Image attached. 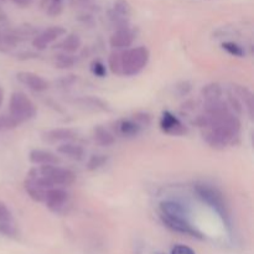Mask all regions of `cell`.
<instances>
[{"label":"cell","mask_w":254,"mask_h":254,"mask_svg":"<svg viewBox=\"0 0 254 254\" xmlns=\"http://www.w3.org/2000/svg\"><path fill=\"white\" fill-rule=\"evenodd\" d=\"M149 50L145 46L133 47L119 51L121 76L131 77L140 73L149 62Z\"/></svg>","instance_id":"6da1fadb"},{"label":"cell","mask_w":254,"mask_h":254,"mask_svg":"<svg viewBox=\"0 0 254 254\" xmlns=\"http://www.w3.org/2000/svg\"><path fill=\"white\" fill-rule=\"evenodd\" d=\"M29 175L42 179L52 188L54 186H69L76 181V174L73 171L57 166L56 164L35 166L29 171Z\"/></svg>","instance_id":"7a4b0ae2"},{"label":"cell","mask_w":254,"mask_h":254,"mask_svg":"<svg viewBox=\"0 0 254 254\" xmlns=\"http://www.w3.org/2000/svg\"><path fill=\"white\" fill-rule=\"evenodd\" d=\"M37 108L34 102L22 92H14L9 101V116L17 122V124L25 123L35 118Z\"/></svg>","instance_id":"3957f363"},{"label":"cell","mask_w":254,"mask_h":254,"mask_svg":"<svg viewBox=\"0 0 254 254\" xmlns=\"http://www.w3.org/2000/svg\"><path fill=\"white\" fill-rule=\"evenodd\" d=\"M195 192L197 193V196L203 202H206L210 207H212L221 217L225 218V220L228 217L227 206H226L225 200H223L222 193L217 189L212 188L207 184H196Z\"/></svg>","instance_id":"277c9868"},{"label":"cell","mask_w":254,"mask_h":254,"mask_svg":"<svg viewBox=\"0 0 254 254\" xmlns=\"http://www.w3.org/2000/svg\"><path fill=\"white\" fill-rule=\"evenodd\" d=\"M161 221L168 228L173 230L174 232L183 233V235L191 236L193 238L202 240L203 236L200 231L191 225L190 220L186 217H166V216H160Z\"/></svg>","instance_id":"5b68a950"},{"label":"cell","mask_w":254,"mask_h":254,"mask_svg":"<svg viewBox=\"0 0 254 254\" xmlns=\"http://www.w3.org/2000/svg\"><path fill=\"white\" fill-rule=\"evenodd\" d=\"M69 201V193L64 189L60 186H54L46 191L44 203H46L47 208L52 212H61L66 208Z\"/></svg>","instance_id":"8992f818"},{"label":"cell","mask_w":254,"mask_h":254,"mask_svg":"<svg viewBox=\"0 0 254 254\" xmlns=\"http://www.w3.org/2000/svg\"><path fill=\"white\" fill-rule=\"evenodd\" d=\"M67 34V30L62 26H51L44 30L32 39V47L36 50H45L50 45L56 42Z\"/></svg>","instance_id":"52a82bcc"},{"label":"cell","mask_w":254,"mask_h":254,"mask_svg":"<svg viewBox=\"0 0 254 254\" xmlns=\"http://www.w3.org/2000/svg\"><path fill=\"white\" fill-rule=\"evenodd\" d=\"M160 129L165 134L173 136L184 135L188 131L185 124L170 111H164L160 118Z\"/></svg>","instance_id":"ba28073f"},{"label":"cell","mask_w":254,"mask_h":254,"mask_svg":"<svg viewBox=\"0 0 254 254\" xmlns=\"http://www.w3.org/2000/svg\"><path fill=\"white\" fill-rule=\"evenodd\" d=\"M17 81L34 92H45L49 89V82L40 74L29 71H21L16 74Z\"/></svg>","instance_id":"9c48e42d"},{"label":"cell","mask_w":254,"mask_h":254,"mask_svg":"<svg viewBox=\"0 0 254 254\" xmlns=\"http://www.w3.org/2000/svg\"><path fill=\"white\" fill-rule=\"evenodd\" d=\"M134 39H135V34L130 27H119L109 39V45L114 50H126L131 46Z\"/></svg>","instance_id":"30bf717a"},{"label":"cell","mask_w":254,"mask_h":254,"mask_svg":"<svg viewBox=\"0 0 254 254\" xmlns=\"http://www.w3.org/2000/svg\"><path fill=\"white\" fill-rule=\"evenodd\" d=\"M160 216H166V217H186L189 218V210L185 205H183L179 201L166 200L161 201L160 206Z\"/></svg>","instance_id":"8fae6325"},{"label":"cell","mask_w":254,"mask_h":254,"mask_svg":"<svg viewBox=\"0 0 254 254\" xmlns=\"http://www.w3.org/2000/svg\"><path fill=\"white\" fill-rule=\"evenodd\" d=\"M77 138L76 131L69 128H56L46 131L44 134V140L49 144L64 143V141H72Z\"/></svg>","instance_id":"7c38bea8"},{"label":"cell","mask_w":254,"mask_h":254,"mask_svg":"<svg viewBox=\"0 0 254 254\" xmlns=\"http://www.w3.org/2000/svg\"><path fill=\"white\" fill-rule=\"evenodd\" d=\"M117 133L124 138H133L136 136L141 130V126L135 119H119L116 123Z\"/></svg>","instance_id":"4fadbf2b"},{"label":"cell","mask_w":254,"mask_h":254,"mask_svg":"<svg viewBox=\"0 0 254 254\" xmlns=\"http://www.w3.org/2000/svg\"><path fill=\"white\" fill-rule=\"evenodd\" d=\"M30 163L34 165H49V164H59L60 159L54 153L42 149H34L29 154Z\"/></svg>","instance_id":"5bb4252c"},{"label":"cell","mask_w":254,"mask_h":254,"mask_svg":"<svg viewBox=\"0 0 254 254\" xmlns=\"http://www.w3.org/2000/svg\"><path fill=\"white\" fill-rule=\"evenodd\" d=\"M82 41L81 37L76 34H68L64 35V37H62L61 41L57 42V45L55 47H57L59 50H61L62 52H67V54H73V52L78 51L79 47H81Z\"/></svg>","instance_id":"9a60e30c"},{"label":"cell","mask_w":254,"mask_h":254,"mask_svg":"<svg viewBox=\"0 0 254 254\" xmlns=\"http://www.w3.org/2000/svg\"><path fill=\"white\" fill-rule=\"evenodd\" d=\"M21 41L16 31L11 30H0V51L9 52L10 50L17 46Z\"/></svg>","instance_id":"2e32d148"},{"label":"cell","mask_w":254,"mask_h":254,"mask_svg":"<svg viewBox=\"0 0 254 254\" xmlns=\"http://www.w3.org/2000/svg\"><path fill=\"white\" fill-rule=\"evenodd\" d=\"M57 151L67 158L74 159V160H82L84 156V149L78 144H73L71 141H64L57 146Z\"/></svg>","instance_id":"e0dca14e"},{"label":"cell","mask_w":254,"mask_h":254,"mask_svg":"<svg viewBox=\"0 0 254 254\" xmlns=\"http://www.w3.org/2000/svg\"><path fill=\"white\" fill-rule=\"evenodd\" d=\"M93 139L101 146H111L116 143V136L102 126H97L93 129Z\"/></svg>","instance_id":"ac0fdd59"},{"label":"cell","mask_w":254,"mask_h":254,"mask_svg":"<svg viewBox=\"0 0 254 254\" xmlns=\"http://www.w3.org/2000/svg\"><path fill=\"white\" fill-rule=\"evenodd\" d=\"M236 96L240 98V101L242 102V104H245L246 108L248 109V113H250L251 118L253 116V93L251 92L250 88L247 87H243V86H236Z\"/></svg>","instance_id":"d6986e66"},{"label":"cell","mask_w":254,"mask_h":254,"mask_svg":"<svg viewBox=\"0 0 254 254\" xmlns=\"http://www.w3.org/2000/svg\"><path fill=\"white\" fill-rule=\"evenodd\" d=\"M77 103L82 104V106L87 107V108L93 109V111H108L109 109L106 102L97 98V97H83V98L78 99Z\"/></svg>","instance_id":"ffe728a7"},{"label":"cell","mask_w":254,"mask_h":254,"mask_svg":"<svg viewBox=\"0 0 254 254\" xmlns=\"http://www.w3.org/2000/svg\"><path fill=\"white\" fill-rule=\"evenodd\" d=\"M201 93L206 102L217 101V99H221V96H222V88L218 83H210L203 87Z\"/></svg>","instance_id":"44dd1931"},{"label":"cell","mask_w":254,"mask_h":254,"mask_svg":"<svg viewBox=\"0 0 254 254\" xmlns=\"http://www.w3.org/2000/svg\"><path fill=\"white\" fill-rule=\"evenodd\" d=\"M76 62V56H73L72 54H67V52H61L55 56V66L57 68H71Z\"/></svg>","instance_id":"7402d4cb"},{"label":"cell","mask_w":254,"mask_h":254,"mask_svg":"<svg viewBox=\"0 0 254 254\" xmlns=\"http://www.w3.org/2000/svg\"><path fill=\"white\" fill-rule=\"evenodd\" d=\"M41 7L50 16H57L62 11L64 0H41Z\"/></svg>","instance_id":"603a6c76"},{"label":"cell","mask_w":254,"mask_h":254,"mask_svg":"<svg viewBox=\"0 0 254 254\" xmlns=\"http://www.w3.org/2000/svg\"><path fill=\"white\" fill-rule=\"evenodd\" d=\"M108 161V156L103 155V154H94L89 158L88 163H87V169L89 171H96L98 169H101L102 166H104Z\"/></svg>","instance_id":"cb8c5ba5"},{"label":"cell","mask_w":254,"mask_h":254,"mask_svg":"<svg viewBox=\"0 0 254 254\" xmlns=\"http://www.w3.org/2000/svg\"><path fill=\"white\" fill-rule=\"evenodd\" d=\"M222 49L225 50L227 54H230L231 56H235V57H243L246 54L243 47L241 46V45H238L237 42H233V41L223 42Z\"/></svg>","instance_id":"d4e9b609"},{"label":"cell","mask_w":254,"mask_h":254,"mask_svg":"<svg viewBox=\"0 0 254 254\" xmlns=\"http://www.w3.org/2000/svg\"><path fill=\"white\" fill-rule=\"evenodd\" d=\"M108 66L111 71L114 74H119L121 76V62H119V51H114L109 55L108 59Z\"/></svg>","instance_id":"484cf974"},{"label":"cell","mask_w":254,"mask_h":254,"mask_svg":"<svg viewBox=\"0 0 254 254\" xmlns=\"http://www.w3.org/2000/svg\"><path fill=\"white\" fill-rule=\"evenodd\" d=\"M91 72L94 74V76L98 77V78H103V77H106L107 74L106 64H104L102 61H99V60H94V61L91 64Z\"/></svg>","instance_id":"4316f807"},{"label":"cell","mask_w":254,"mask_h":254,"mask_svg":"<svg viewBox=\"0 0 254 254\" xmlns=\"http://www.w3.org/2000/svg\"><path fill=\"white\" fill-rule=\"evenodd\" d=\"M19 126L15 119H12L10 116H0V131L11 130Z\"/></svg>","instance_id":"83f0119b"},{"label":"cell","mask_w":254,"mask_h":254,"mask_svg":"<svg viewBox=\"0 0 254 254\" xmlns=\"http://www.w3.org/2000/svg\"><path fill=\"white\" fill-rule=\"evenodd\" d=\"M12 213L7 205L2 201H0V223H11Z\"/></svg>","instance_id":"f1b7e54d"},{"label":"cell","mask_w":254,"mask_h":254,"mask_svg":"<svg viewBox=\"0 0 254 254\" xmlns=\"http://www.w3.org/2000/svg\"><path fill=\"white\" fill-rule=\"evenodd\" d=\"M0 233L5 237L15 238L17 235L16 227L14 226V223H0Z\"/></svg>","instance_id":"f546056e"},{"label":"cell","mask_w":254,"mask_h":254,"mask_svg":"<svg viewBox=\"0 0 254 254\" xmlns=\"http://www.w3.org/2000/svg\"><path fill=\"white\" fill-rule=\"evenodd\" d=\"M228 101H230L231 107H232L233 111H235L236 113H238V114L242 113V112H243V104H242V102L240 101V98L236 96V94H232V93L228 94Z\"/></svg>","instance_id":"4dcf8cb0"},{"label":"cell","mask_w":254,"mask_h":254,"mask_svg":"<svg viewBox=\"0 0 254 254\" xmlns=\"http://www.w3.org/2000/svg\"><path fill=\"white\" fill-rule=\"evenodd\" d=\"M171 254H196L192 248L185 245H175L171 250Z\"/></svg>","instance_id":"1f68e13d"},{"label":"cell","mask_w":254,"mask_h":254,"mask_svg":"<svg viewBox=\"0 0 254 254\" xmlns=\"http://www.w3.org/2000/svg\"><path fill=\"white\" fill-rule=\"evenodd\" d=\"M76 81H77V76H67V77H64V78L62 79V82H64L62 87L71 86V84H73Z\"/></svg>","instance_id":"d6a6232c"},{"label":"cell","mask_w":254,"mask_h":254,"mask_svg":"<svg viewBox=\"0 0 254 254\" xmlns=\"http://www.w3.org/2000/svg\"><path fill=\"white\" fill-rule=\"evenodd\" d=\"M11 1L14 2L15 5H17V6L25 7V6H29L34 0H11Z\"/></svg>","instance_id":"836d02e7"},{"label":"cell","mask_w":254,"mask_h":254,"mask_svg":"<svg viewBox=\"0 0 254 254\" xmlns=\"http://www.w3.org/2000/svg\"><path fill=\"white\" fill-rule=\"evenodd\" d=\"M2 103H4V89L0 87V107L2 106Z\"/></svg>","instance_id":"e575fe53"}]
</instances>
